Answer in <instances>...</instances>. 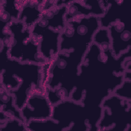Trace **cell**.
I'll return each instance as SVG.
<instances>
[{"label": "cell", "mask_w": 131, "mask_h": 131, "mask_svg": "<svg viewBox=\"0 0 131 131\" xmlns=\"http://www.w3.org/2000/svg\"><path fill=\"white\" fill-rule=\"evenodd\" d=\"M108 5L104 14L99 17L101 28H107L112 24L118 21H129L127 18V2L125 1H108Z\"/></svg>", "instance_id": "obj_13"}, {"label": "cell", "mask_w": 131, "mask_h": 131, "mask_svg": "<svg viewBox=\"0 0 131 131\" xmlns=\"http://www.w3.org/2000/svg\"><path fill=\"white\" fill-rule=\"evenodd\" d=\"M111 48L116 57L131 49V32L129 21H116L107 28Z\"/></svg>", "instance_id": "obj_11"}, {"label": "cell", "mask_w": 131, "mask_h": 131, "mask_svg": "<svg viewBox=\"0 0 131 131\" xmlns=\"http://www.w3.org/2000/svg\"><path fill=\"white\" fill-rule=\"evenodd\" d=\"M51 118L60 124L64 131H89L83 105L71 98L53 105Z\"/></svg>", "instance_id": "obj_8"}, {"label": "cell", "mask_w": 131, "mask_h": 131, "mask_svg": "<svg viewBox=\"0 0 131 131\" xmlns=\"http://www.w3.org/2000/svg\"><path fill=\"white\" fill-rule=\"evenodd\" d=\"M9 47L0 45V86L12 94L16 107L20 110L33 92L44 90L42 65L10 58Z\"/></svg>", "instance_id": "obj_2"}, {"label": "cell", "mask_w": 131, "mask_h": 131, "mask_svg": "<svg viewBox=\"0 0 131 131\" xmlns=\"http://www.w3.org/2000/svg\"><path fill=\"white\" fill-rule=\"evenodd\" d=\"M55 0H23L18 20L31 29L42 14L55 6Z\"/></svg>", "instance_id": "obj_12"}, {"label": "cell", "mask_w": 131, "mask_h": 131, "mask_svg": "<svg viewBox=\"0 0 131 131\" xmlns=\"http://www.w3.org/2000/svg\"><path fill=\"white\" fill-rule=\"evenodd\" d=\"M102 114L97 124L98 131H129L131 128V101L114 94L101 104Z\"/></svg>", "instance_id": "obj_7"}, {"label": "cell", "mask_w": 131, "mask_h": 131, "mask_svg": "<svg viewBox=\"0 0 131 131\" xmlns=\"http://www.w3.org/2000/svg\"><path fill=\"white\" fill-rule=\"evenodd\" d=\"M53 107L45 90H41L33 92L20 111L26 124L31 120L51 118Z\"/></svg>", "instance_id": "obj_9"}, {"label": "cell", "mask_w": 131, "mask_h": 131, "mask_svg": "<svg viewBox=\"0 0 131 131\" xmlns=\"http://www.w3.org/2000/svg\"><path fill=\"white\" fill-rule=\"evenodd\" d=\"M0 131H27L26 124L19 119L10 118L0 124Z\"/></svg>", "instance_id": "obj_17"}, {"label": "cell", "mask_w": 131, "mask_h": 131, "mask_svg": "<svg viewBox=\"0 0 131 131\" xmlns=\"http://www.w3.org/2000/svg\"><path fill=\"white\" fill-rule=\"evenodd\" d=\"M113 94L122 99L131 101V80L124 79L121 85L115 90Z\"/></svg>", "instance_id": "obj_18"}, {"label": "cell", "mask_w": 131, "mask_h": 131, "mask_svg": "<svg viewBox=\"0 0 131 131\" xmlns=\"http://www.w3.org/2000/svg\"><path fill=\"white\" fill-rule=\"evenodd\" d=\"M118 74L105 62L100 47L92 42L80 66L75 89L70 98L81 102L89 115L101 114V104L122 83Z\"/></svg>", "instance_id": "obj_1"}, {"label": "cell", "mask_w": 131, "mask_h": 131, "mask_svg": "<svg viewBox=\"0 0 131 131\" xmlns=\"http://www.w3.org/2000/svg\"><path fill=\"white\" fill-rule=\"evenodd\" d=\"M0 111L10 118L19 119L25 123L20 110L15 105L14 96L10 92L1 86H0Z\"/></svg>", "instance_id": "obj_15"}, {"label": "cell", "mask_w": 131, "mask_h": 131, "mask_svg": "<svg viewBox=\"0 0 131 131\" xmlns=\"http://www.w3.org/2000/svg\"><path fill=\"white\" fill-rule=\"evenodd\" d=\"M21 6V1H0L1 32L7 29L13 21L18 20Z\"/></svg>", "instance_id": "obj_14"}, {"label": "cell", "mask_w": 131, "mask_h": 131, "mask_svg": "<svg viewBox=\"0 0 131 131\" xmlns=\"http://www.w3.org/2000/svg\"><path fill=\"white\" fill-rule=\"evenodd\" d=\"M108 5L107 0H71L67 6L66 22L83 17H101Z\"/></svg>", "instance_id": "obj_10"}, {"label": "cell", "mask_w": 131, "mask_h": 131, "mask_svg": "<svg viewBox=\"0 0 131 131\" xmlns=\"http://www.w3.org/2000/svg\"><path fill=\"white\" fill-rule=\"evenodd\" d=\"M100 28L99 17L91 16L66 22L60 37L59 52L73 50L87 51Z\"/></svg>", "instance_id": "obj_6"}, {"label": "cell", "mask_w": 131, "mask_h": 131, "mask_svg": "<svg viewBox=\"0 0 131 131\" xmlns=\"http://www.w3.org/2000/svg\"><path fill=\"white\" fill-rule=\"evenodd\" d=\"M26 125L27 131H64V128L52 118L31 120Z\"/></svg>", "instance_id": "obj_16"}, {"label": "cell", "mask_w": 131, "mask_h": 131, "mask_svg": "<svg viewBox=\"0 0 131 131\" xmlns=\"http://www.w3.org/2000/svg\"><path fill=\"white\" fill-rule=\"evenodd\" d=\"M67 6H54L46 10L31 28L32 34L39 41L40 52L47 62L59 52L60 37L66 25Z\"/></svg>", "instance_id": "obj_4"}, {"label": "cell", "mask_w": 131, "mask_h": 131, "mask_svg": "<svg viewBox=\"0 0 131 131\" xmlns=\"http://www.w3.org/2000/svg\"><path fill=\"white\" fill-rule=\"evenodd\" d=\"M8 28L11 34L8 52L10 58L41 65L47 62L40 52L39 41L32 34L31 29L19 20L13 21Z\"/></svg>", "instance_id": "obj_5"}, {"label": "cell", "mask_w": 131, "mask_h": 131, "mask_svg": "<svg viewBox=\"0 0 131 131\" xmlns=\"http://www.w3.org/2000/svg\"><path fill=\"white\" fill-rule=\"evenodd\" d=\"M86 52L77 50L59 52L42 65L43 88L53 105L70 98Z\"/></svg>", "instance_id": "obj_3"}]
</instances>
